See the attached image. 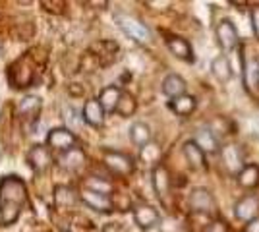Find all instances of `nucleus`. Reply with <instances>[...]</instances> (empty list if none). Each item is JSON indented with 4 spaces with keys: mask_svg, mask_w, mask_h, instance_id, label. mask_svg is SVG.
<instances>
[{
    "mask_svg": "<svg viewBox=\"0 0 259 232\" xmlns=\"http://www.w3.org/2000/svg\"><path fill=\"white\" fill-rule=\"evenodd\" d=\"M27 203V186L20 176L10 174L0 180V224L10 226L20 219Z\"/></svg>",
    "mask_w": 259,
    "mask_h": 232,
    "instance_id": "obj_1",
    "label": "nucleus"
},
{
    "mask_svg": "<svg viewBox=\"0 0 259 232\" xmlns=\"http://www.w3.org/2000/svg\"><path fill=\"white\" fill-rule=\"evenodd\" d=\"M8 79H10L12 87L25 89L31 87L35 81V64H33L31 53H25L22 58H18L8 70Z\"/></svg>",
    "mask_w": 259,
    "mask_h": 232,
    "instance_id": "obj_2",
    "label": "nucleus"
},
{
    "mask_svg": "<svg viewBox=\"0 0 259 232\" xmlns=\"http://www.w3.org/2000/svg\"><path fill=\"white\" fill-rule=\"evenodd\" d=\"M116 23L118 27L128 35L132 41H136L138 44H149L151 43V31L143 22H140L138 18L130 16V14H116Z\"/></svg>",
    "mask_w": 259,
    "mask_h": 232,
    "instance_id": "obj_3",
    "label": "nucleus"
},
{
    "mask_svg": "<svg viewBox=\"0 0 259 232\" xmlns=\"http://www.w3.org/2000/svg\"><path fill=\"white\" fill-rule=\"evenodd\" d=\"M103 163L116 176H128L136 168V163H134V159L130 155L120 153V151H110V149L103 151Z\"/></svg>",
    "mask_w": 259,
    "mask_h": 232,
    "instance_id": "obj_4",
    "label": "nucleus"
},
{
    "mask_svg": "<svg viewBox=\"0 0 259 232\" xmlns=\"http://www.w3.org/2000/svg\"><path fill=\"white\" fill-rule=\"evenodd\" d=\"M77 145V135L68 128H53L47 133V147L66 153Z\"/></svg>",
    "mask_w": 259,
    "mask_h": 232,
    "instance_id": "obj_5",
    "label": "nucleus"
},
{
    "mask_svg": "<svg viewBox=\"0 0 259 232\" xmlns=\"http://www.w3.org/2000/svg\"><path fill=\"white\" fill-rule=\"evenodd\" d=\"M25 159H27V165L31 166V170L35 174H43L53 165V153H51V149L47 145H41V144L31 145Z\"/></svg>",
    "mask_w": 259,
    "mask_h": 232,
    "instance_id": "obj_6",
    "label": "nucleus"
},
{
    "mask_svg": "<svg viewBox=\"0 0 259 232\" xmlns=\"http://www.w3.org/2000/svg\"><path fill=\"white\" fill-rule=\"evenodd\" d=\"M79 199L83 201V205H87L89 209L97 211V213H110L114 209V203L108 194H101L95 190L83 188L79 192Z\"/></svg>",
    "mask_w": 259,
    "mask_h": 232,
    "instance_id": "obj_7",
    "label": "nucleus"
},
{
    "mask_svg": "<svg viewBox=\"0 0 259 232\" xmlns=\"http://www.w3.org/2000/svg\"><path fill=\"white\" fill-rule=\"evenodd\" d=\"M221 159H223V166L227 168L230 174H240L244 170V153L242 149L234 144H228L221 149Z\"/></svg>",
    "mask_w": 259,
    "mask_h": 232,
    "instance_id": "obj_8",
    "label": "nucleus"
},
{
    "mask_svg": "<svg viewBox=\"0 0 259 232\" xmlns=\"http://www.w3.org/2000/svg\"><path fill=\"white\" fill-rule=\"evenodd\" d=\"M190 207L195 213H203V215H211L215 213V199L211 196V192L205 188H195L190 194Z\"/></svg>",
    "mask_w": 259,
    "mask_h": 232,
    "instance_id": "obj_9",
    "label": "nucleus"
},
{
    "mask_svg": "<svg viewBox=\"0 0 259 232\" xmlns=\"http://www.w3.org/2000/svg\"><path fill=\"white\" fill-rule=\"evenodd\" d=\"M134 221H136V224H138L140 228L149 230V228L159 224L161 217H159V213H157L155 207L147 205V203H140V205L134 207Z\"/></svg>",
    "mask_w": 259,
    "mask_h": 232,
    "instance_id": "obj_10",
    "label": "nucleus"
},
{
    "mask_svg": "<svg viewBox=\"0 0 259 232\" xmlns=\"http://www.w3.org/2000/svg\"><path fill=\"white\" fill-rule=\"evenodd\" d=\"M105 114L107 111L103 109V105L99 103V99H89L85 101L83 109H81V118L85 124L93 126V128H101L105 124Z\"/></svg>",
    "mask_w": 259,
    "mask_h": 232,
    "instance_id": "obj_11",
    "label": "nucleus"
},
{
    "mask_svg": "<svg viewBox=\"0 0 259 232\" xmlns=\"http://www.w3.org/2000/svg\"><path fill=\"white\" fill-rule=\"evenodd\" d=\"M41 107H43V103H41V99H39L37 95H27V97H23V99L20 101V105H18V114H20V118H23L25 122L35 124V122L39 120Z\"/></svg>",
    "mask_w": 259,
    "mask_h": 232,
    "instance_id": "obj_12",
    "label": "nucleus"
},
{
    "mask_svg": "<svg viewBox=\"0 0 259 232\" xmlns=\"http://www.w3.org/2000/svg\"><path fill=\"white\" fill-rule=\"evenodd\" d=\"M91 53L99 60V66H108V64H112L116 60L118 44L114 41H99V43L91 44Z\"/></svg>",
    "mask_w": 259,
    "mask_h": 232,
    "instance_id": "obj_13",
    "label": "nucleus"
},
{
    "mask_svg": "<svg viewBox=\"0 0 259 232\" xmlns=\"http://www.w3.org/2000/svg\"><path fill=\"white\" fill-rule=\"evenodd\" d=\"M217 39L219 44L223 47V51H232L238 44V31L234 27V23L230 20H223V22L217 25Z\"/></svg>",
    "mask_w": 259,
    "mask_h": 232,
    "instance_id": "obj_14",
    "label": "nucleus"
},
{
    "mask_svg": "<svg viewBox=\"0 0 259 232\" xmlns=\"http://www.w3.org/2000/svg\"><path fill=\"white\" fill-rule=\"evenodd\" d=\"M234 215H236L240 221H253L259 217V198L255 196H248V198L240 199L236 203V209H234Z\"/></svg>",
    "mask_w": 259,
    "mask_h": 232,
    "instance_id": "obj_15",
    "label": "nucleus"
},
{
    "mask_svg": "<svg viewBox=\"0 0 259 232\" xmlns=\"http://www.w3.org/2000/svg\"><path fill=\"white\" fill-rule=\"evenodd\" d=\"M151 180H153V188H155V194L161 199H164L170 192V174L166 170V166L157 165L151 172Z\"/></svg>",
    "mask_w": 259,
    "mask_h": 232,
    "instance_id": "obj_16",
    "label": "nucleus"
},
{
    "mask_svg": "<svg viewBox=\"0 0 259 232\" xmlns=\"http://www.w3.org/2000/svg\"><path fill=\"white\" fill-rule=\"evenodd\" d=\"M56 161H58V166L64 168V170H79L85 165V153L79 147H74V149L60 155Z\"/></svg>",
    "mask_w": 259,
    "mask_h": 232,
    "instance_id": "obj_17",
    "label": "nucleus"
},
{
    "mask_svg": "<svg viewBox=\"0 0 259 232\" xmlns=\"http://www.w3.org/2000/svg\"><path fill=\"white\" fill-rule=\"evenodd\" d=\"M122 93H124V91H122L118 85H108V87H105L99 93V103L103 105V109L107 112H116L118 103H120V99H122Z\"/></svg>",
    "mask_w": 259,
    "mask_h": 232,
    "instance_id": "obj_18",
    "label": "nucleus"
},
{
    "mask_svg": "<svg viewBox=\"0 0 259 232\" xmlns=\"http://www.w3.org/2000/svg\"><path fill=\"white\" fill-rule=\"evenodd\" d=\"M244 81L249 93H259V58L251 56L244 66Z\"/></svg>",
    "mask_w": 259,
    "mask_h": 232,
    "instance_id": "obj_19",
    "label": "nucleus"
},
{
    "mask_svg": "<svg viewBox=\"0 0 259 232\" xmlns=\"http://www.w3.org/2000/svg\"><path fill=\"white\" fill-rule=\"evenodd\" d=\"M166 47H168V51H170L176 58L186 60V62H192V60H194L192 47H190V43H188L186 39H182V37H168V39H166Z\"/></svg>",
    "mask_w": 259,
    "mask_h": 232,
    "instance_id": "obj_20",
    "label": "nucleus"
},
{
    "mask_svg": "<svg viewBox=\"0 0 259 232\" xmlns=\"http://www.w3.org/2000/svg\"><path fill=\"white\" fill-rule=\"evenodd\" d=\"M54 205L58 207V209H68V207H74L76 205V201L79 199L74 188H70V186H56L54 188Z\"/></svg>",
    "mask_w": 259,
    "mask_h": 232,
    "instance_id": "obj_21",
    "label": "nucleus"
},
{
    "mask_svg": "<svg viewBox=\"0 0 259 232\" xmlns=\"http://www.w3.org/2000/svg\"><path fill=\"white\" fill-rule=\"evenodd\" d=\"M162 93L170 99H176L180 95H186V81L178 74H168L162 81Z\"/></svg>",
    "mask_w": 259,
    "mask_h": 232,
    "instance_id": "obj_22",
    "label": "nucleus"
},
{
    "mask_svg": "<svg viewBox=\"0 0 259 232\" xmlns=\"http://www.w3.org/2000/svg\"><path fill=\"white\" fill-rule=\"evenodd\" d=\"M184 157H186V161L190 163V166L195 168V170L205 168V153L201 151V147L195 144V142L184 144Z\"/></svg>",
    "mask_w": 259,
    "mask_h": 232,
    "instance_id": "obj_23",
    "label": "nucleus"
},
{
    "mask_svg": "<svg viewBox=\"0 0 259 232\" xmlns=\"http://www.w3.org/2000/svg\"><path fill=\"white\" fill-rule=\"evenodd\" d=\"M130 140L140 147H145L147 144H151V128L145 122H134L130 126Z\"/></svg>",
    "mask_w": 259,
    "mask_h": 232,
    "instance_id": "obj_24",
    "label": "nucleus"
},
{
    "mask_svg": "<svg viewBox=\"0 0 259 232\" xmlns=\"http://www.w3.org/2000/svg\"><path fill=\"white\" fill-rule=\"evenodd\" d=\"M194 142L201 147L203 153H217L219 151V142H217L215 133L211 132V130H207V128L197 130Z\"/></svg>",
    "mask_w": 259,
    "mask_h": 232,
    "instance_id": "obj_25",
    "label": "nucleus"
},
{
    "mask_svg": "<svg viewBox=\"0 0 259 232\" xmlns=\"http://www.w3.org/2000/svg\"><path fill=\"white\" fill-rule=\"evenodd\" d=\"M170 111L178 116H188L195 111V99L192 95H180L170 101Z\"/></svg>",
    "mask_w": 259,
    "mask_h": 232,
    "instance_id": "obj_26",
    "label": "nucleus"
},
{
    "mask_svg": "<svg viewBox=\"0 0 259 232\" xmlns=\"http://www.w3.org/2000/svg\"><path fill=\"white\" fill-rule=\"evenodd\" d=\"M238 184L242 188H255L259 184V166L246 165L244 170L238 174Z\"/></svg>",
    "mask_w": 259,
    "mask_h": 232,
    "instance_id": "obj_27",
    "label": "nucleus"
},
{
    "mask_svg": "<svg viewBox=\"0 0 259 232\" xmlns=\"http://www.w3.org/2000/svg\"><path fill=\"white\" fill-rule=\"evenodd\" d=\"M211 72H213V76L217 79H221V81H227L230 79L232 76V68H230V62H228L227 56H217L215 60L211 62Z\"/></svg>",
    "mask_w": 259,
    "mask_h": 232,
    "instance_id": "obj_28",
    "label": "nucleus"
},
{
    "mask_svg": "<svg viewBox=\"0 0 259 232\" xmlns=\"http://www.w3.org/2000/svg\"><path fill=\"white\" fill-rule=\"evenodd\" d=\"M161 147H159V145L157 144H147L145 145V147H141V161H143V163H147V165H155L157 166V163H159V161H161Z\"/></svg>",
    "mask_w": 259,
    "mask_h": 232,
    "instance_id": "obj_29",
    "label": "nucleus"
},
{
    "mask_svg": "<svg viewBox=\"0 0 259 232\" xmlns=\"http://www.w3.org/2000/svg\"><path fill=\"white\" fill-rule=\"evenodd\" d=\"M136 109H138V103H136V99H134L130 93H122V99H120V103H118V109H116V112H118L120 116L128 118V116H132V114L136 112Z\"/></svg>",
    "mask_w": 259,
    "mask_h": 232,
    "instance_id": "obj_30",
    "label": "nucleus"
},
{
    "mask_svg": "<svg viewBox=\"0 0 259 232\" xmlns=\"http://www.w3.org/2000/svg\"><path fill=\"white\" fill-rule=\"evenodd\" d=\"M83 188L95 190V192H101V194H108V196H110L112 186H110V182H107V180H97L95 176H91L85 184H83Z\"/></svg>",
    "mask_w": 259,
    "mask_h": 232,
    "instance_id": "obj_31",
    "label": "nucleus"
},
{
    "mask_svg": "<svg viewBox=\"0 0 259 232\" xmlns=\"http://www.w3.org/2000/svg\"><path fill=\"white\" fill-rule=\"evenodd\" d=\"M207 232H228V226H227V222H223V221H213L209 224V230Z\"/></svg>",
    "mask_w": 259,
    "mask_h": 232,
    "instance_id": "obj_32",
    "label": "nucleus"
},
{
    "mask_svg": "<svg viewBox=\"0 0 259 232\" xmlns=\"http://www.w3.org/2000/svg\"><path fill=\"white\" fill-rule=\"evenodd\" d=\"M251 25H253V33L257 35L259 39V6H255L251 10Z\"/></svg>",
    "mask_w": 259,
    "mask_h": 232,
    "instance_id": "obj_33",
    "label": "nucleus"
},
{
    "mask_svg": "<svg viewBox=\"0 0 259 232\" xmlns=\"http://www.w3.org/2000/svg\"><path fill=\"white\" fill-rule=\"evenodd\" d=\"M244 232H259V217L257 219H253V221H249L248 224H246Z\"/></svg>",
    "mask_w": 259,
    "mask_h": 232,
    "instance_id": "obj_34",
    "label": "nucleus"
},
{
    "mask_svg": "<svg viewBox=\"0 0 259 232\" xmlns=\"http://www.w3.org/2000/svg\"><path fill=\"white\" fill-rule=\"evenodd\" d=\"M2 155H4V149H2V145H0V161H2Z\"/></svg>",
    "mask_w": 259,
    "mask_h": 232,
    "instance_id": "obj_35",
    "label": "nucleus"
}]
</instances>
